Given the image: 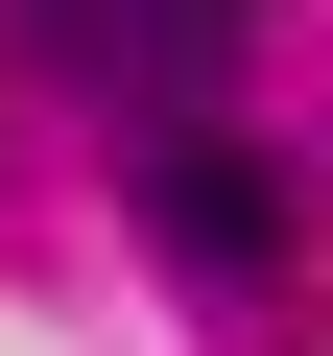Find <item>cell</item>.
Instances as JSON below:
<instances>
[{
	"instance_id": "6da1fadb",
	"label": "cell",
	"mask_w": 333,
	"mask_h": 356,
	"mask_svg": "<svg viewBox=\"0 0 333 356\" xmlns=\"http://www.w3.org/2000/svg\"><path fill=\"white\" fill-rule=\"evenodd\" d=\"M72 24V72H119V95H215L238 48H262V0H48Z\"/></svg>"
},
{
	"instance_id": "7a4b0ae2",
	"label": "cell",
	"mask_w": 333,
	"mask_h": 356,
	"mask_svg": "<svg viewBox=\"0 0 333 356\" xmlns=\"http://www.w3.org/2000/svg\"><path fill=\"white\" fill-rule=\"evenodd\" d=\"M166 238L191 261H286V166L262 143H166Z\"/></svg>"
}]
</instances>
